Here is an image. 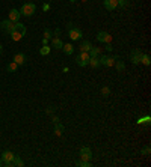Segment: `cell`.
<instances>
[{
	"instance_id": "8fae6325",
	"label": "cell",
	"mask_w": 151,
	"mask_h": 167,
	"mask_svg": "<svg viewBox=\"0 0 151 167\" xmlns=\"http://www.w3.org/2000/svg\"><path fill=\"white\" fill-rule=\"evenodd\" d=\"M12 62H15L18 66H20V65H24V63H26V56H24L23 53H17V54L14 56Z\"/></svg>"
},
{
	"instance_id": "cb8c5ba5",
	"label": "cell",
	"mask_w": 151,
	"mask_h": 167,
	"mask_svg": "<svg viewBox=\"0 0 151 167\" xmlns=\"http://www.w3.org/2000/svg\"><path fill=\"white\" fill-rule=\"evenodd\" d=\"M141 63H144L145 66H150V63H151L150 54H142V59H141Z\"/></svg>"
},
{
	"instance_id": "d6a6232c",
	"label": "cell",
	"mask_w": 151,
	"mask_h": 167,
	"mask_svg": "<svg viewBox=\"0 0 151 167\" xmlns=\"http://www.w3.org/2000/svg\"><path fill=\"white\" fill-rule=\"evenodd\" d=\"M106 50H107V51H113L112 44H106Z\"/></svg>"
},
{
	"instance_id": "ab89813d",
	"label": "cell",
	"mask_w": 151,
	"mask_h": 167,
	"mask_svg": "<svg viewBox=\"0 0 151 167\" xmlns=\"http://www.w3.org/2000/svg\"><path fill=\"white\" fill-rule=\"evenodd\" d=\"M0 166H2V160H0Z\"/></svg>"
},
{
	"instance_id": "74e56055",
	"label": "cell",
	"mask_w": 151,
	"mask_h": 167,
	"mask_svg": "<svg viewBox=\"0 0 151 167\" xmlns=\"http://www.w3.org/2000/svg\"><path fill=\"white\" fill-rule=\"evenodd\" d=\"M70 2H71V3H74V2H77V0H70Z\"/></svg>"
},
{
	"instance_id": "836d02e7",
	"label": "cell",
	"mask_w": 151,
	"mask_h": 167,
	"mask_svg": "<svg viewBox=\"0 0 151 167\" xmlns=\"http://www.w3.org/2000/svg\"><path fill=\"white\" fill-rule=\"evenodd\" d=\"M48 44V39H45V38H42V45H47Z\"/></svg>"
},
{
	"instance_id": "3957f363",
	"label": "cell",
	"mask_w": 151,
	"mask_h": 167,
	"mask_svg": "<svg viewBox=\"0 0 151 167\" xmlns=\"http://www.w3.org/2000/svg\"><path fill=\"white\" fill-rule=\"evenodd\" d=\"M12 158H14V154H12L11 151H5V152L2 154V157H0V160H2V166L12 167Z\"/></svg>"
},
{
	"instance_id": "5bb4252c",
	"label": "cell",
	"mask_w": 151,
	"mask_h": 167,
	"mask_svg": "<svg viewBox=\"0 0 151 167\" xmlns=\"http://www.w3.org/2000/svg\"><path fill=\"white\" fill-rule=\"evenodd\" d=\"M62 51L67 54V56H70V54H73V51H74V47H73V44H64L62 45Z\"/></svg>"
},
{
	"instance_id": "f1b7e54d",
	"label": "cell",
	"mask_w": 151,
	"mask_h": 167,
	"mask_svg": "<svg viewBox=\"0 0 151 167\" xmlns=\"http://www.w3.org/2000/svg\"><path fill=\"white\" fill-rule=\"evenodd\" d=\"M101 95H103V96H109V95H111V89H109L107 86L101 87Z\"/></svg>"
},
{
	"instance_id": "5b68a950",
	"label": "cell",
	"mask_w": 151,
	"mask_h": 167,
	"mask_svg": "<svg viewBox=\"0 0 151 167\" xmlns=\"http://www.w3.org/2000/svg\"><path fill=\"white\" fill-rule=\"evenodd\" d=\"M79 154H80V160H85V161H91L92 160V151H91L89 146H83Z\"/></svg>"
},
{
	"instance_id": "44dd1931",
	"label": "cell",
	"mask_w": 151,
	"mask_h": 167,
	"mask_svg": "<svg viewBox=\"0 0 151 167\" xmlns=\"http://www.w3.org/2000/svg\"><path fill=\"white\" fill-rule=\"evenodd\" d=\"M88 65H91L92 68H100V66H101V63H100V59H98V57H91Z\"/></svg>"
},
{
	"instance_id": "83f0119b",
	"label": "cell",
	"mask_w": 151,
	"mask_h": 167,
	"mask_svg": "<svg viewBox=\"0 0 151 167\" xmlns=\"http://www.w3.org/2000/svg\"><path fill=\"white\" fill-rule=\"evenodd\" d=\"M141 154L142 155H145V157H150V154H151V148L150 146H145L142 151H141Z\"/></svg>"
},
{
	"instance_id": "7c38bea8",
	"label": "cell",
	"mask_w": 151,
	"mask_h": 167,
	"mask_svg": "<svg viewBox=\"0 0 151 167\" xmlns=\"http://www.w3.org/2000/svg\"><path fill=\"white\" fill-rule=\"evenodd\" d=\"M103 3H104V8L107 11H115L118 8V0H104Z\"/></svg>"
},
{
	"instance_id": "d590c367",
	"label": "cell",
	"mask_w": 151,
	"mask_h": 167,
	"mask_svg": "<svg viewBox=\"0 0 151 167\" xmlns=\"http://www.w3.org/2000/svg\"><path fill=\"white\" fill-rule=\"evenodd\" d=\"M58 122H59V118L54 116V118H53V124H58Z\"/></svg>"
},
{
	"instance_id": "7a4b0ae2",
	"label": "cell",
	"mask_w": 151,
	"mask_h": 167,
	"mask_svg": "<svg viewBox=\"0 0 151 167\" xmlns=\"http://www.w3.org/2000/svg\"><path fill=\"white\" fill-rule=\"evenodd\" d=\"M89 59H91V56H89V53H86V51H80V54L76 57V63L79 65V66H86L88 63H89Z\"/></svg>"
},
{
	"instance_id": "e575fe53",
	"label": "cell",
	"mask_w": 151,
	"mask_h": 167,
	"mask_svg": "<svg viewBox=\"0 0 151 167\" xmlns=\"http://www.w3.org/2000/svg\"><path fill=\"white\" fill-rule=\"evenodd\" d=\"M73 26H74V24H73V23H68V24H67V29H68V30H70V29H71V27H73Z\"/></svg>"
},
{
	"instance_id": "603a6c76",
	"label": "cell",
	"mask_w": 151,
	"mask_h": 167,
	"mask_svg": "<svg viewBox=\"0 0 151 167\" xmlns=\"http://www.w3.org/2000/svg\"><path fill=\"white\" fill-rule=\"evenodd\" d=\"M50 51H51V47L50 45H42L39 48V54L41 56H47V54H50Z\"/></svg>"
},
{
	"instance_id": "9a60e30c",
	"label": "cell",
	"mask_w": 151,
	"mask_h": 167,
	"mask_svg": "<svg viewBox=\"0 0 151 167\" xmlns=\"http://www.w3.org/2000/svg\"><path fill=\"white\" fill-rule=\"evenodd\" d=\"M9 36H11V39H12V41L18 42V41H21V39H23V36H24V35H21V33H20V32H17V30H12V32L9 33Z\"/></svg>"
},
{
	"instance_id": "e0dca14e",
	"label": "cell",
	"mask_w": 151,
	"mask_h": 167,
	"mask_svg": "<svg viewBox=\"0 0 151 167\" xmlns=\"http://www.w3.org/2000/svg\"><path fill=\"white\" fill-rule=\"evenodd\" d=\"M64 131H65V128H64V125L62 124H54V134L58 135V137H61L62 134H64Z\"/></svg>"
},
{
	"instance_id": "ffe728a7",
	"label": "cell",
	"mask_w": 151,
	"mask_h": 167,
	"mask_svg": "<svg viewBox=\"0 0 151 167\" xmlns=\"http://www.w3.org/2000/svg\"><path fill=\"white\" fill-rule=\"evenodd\" d=\"M14 30L20 32L21 35H26V26H24V24H21L20 21H17V23H15V27H14Z\"/></svg>"
},
{
	"instance_id": "d4e9b609",
	"label": "cell",
	"mask_w": 151,
	"mask_h": 167,
	"mask_svg": "<svg viewBox=\"0 0 151 167\" xmlns=\"http://www.w3.org/2000/svg\"><path fill=\"white\" fill-rule=\"evenodd\" d=\"M6 69H8L9 72H15V71L18 69V65H17L15 62H11V63H8V66H6Z\"/></svg>"
},
{
	"instance_id": "4fadbf2b",
	"label": "cell",
	"mask_w": 151,
	"mask_h": 167,
	"mask_svg": "<svg viewBox=\"0 0 151 167\" xmlns=\"http://www.w3.org/2000/svg\"><path fill=\"white\" fill-rule=\"evenodd\" d=\"M62 45H64V42L61 41L59 38H56V36H54V38H51V45H50L51 48H56V50H62Z\"/></svg>"
},
{
	"instance_id": "484cf974",
	"label": "cell",
	"mask_w": 151,
	"mask_h": 167,
	"mask_svg": "<svg viewBox=\"0 0 151 167\" xmlns=\"http://www.w3.org/2000/svg\"><path fill=\"white\" fill-rule=\"evenodd\" d=\"M76 166H77V167H91V166H92V163H91V161L80 160V161H77V163H76Z\"/></svg>"
},
{
	"instance_id": "277c9868",
	"label": "cell",
	"mask_w": 151,
	"mask_h": 167,
	"mask_svg": "<svg viewBox=\"0 0 151 167\" xmlns=\"http://www.w3.org/2000/svg\"><path fill=\"white\" fill-rule=\"evenodd\" d=\"M98 59H100V63H101L103 66H109V68H111V66L115 65L118 56H100Z\"/></svg>"
},
{
	"instance_id": "6da1fadb",
	"label": "cell",
	"mask_w": 151,
	"mask_h": 167,
	"mask_svg": "<svg viewBox=\"0 0 151 167\" xmlns=\"http://www.w3.org/2000/svg\"><path fill=\"white\" fill-rule=\"evenodd\" d=\"M37 12V6H35V3H32V2H27V3H24L23 6H21V9H20V14L23 15V17H32L33 14Z\"/></svg>"
},
{
	"instance_id": "ba28073f",
	"label": "cell",
	"mask_w": 151,
	"mask_h": 167,
	"mask_svg": "<svg viewBox=\"0 0 151 167\" xmlns=\"http://www.w3.org/2000/svg\"><path fill=\"white\" fill-rule=\"evenodd\" d=\"M14 27H15V23H12V21H9V20H3V21L0 23V29L5 30L6 33H11V32L14 30Z\"/></svg>"
},
{
	"instance_id": "4316f807",
	"label": "cell",
	"mask_w": 151,
	"mask_h": 167,
	"mask_svg": "<svg viewBox=\"0 0 151 167\" xmlns=\"http://www.w3.org/2000/svg\"><path fill=\"white\" fill-rule=\"evenodd\" d=\"M150 121H151V116H145V118H139L138 119V124H147V125H150Z\"/></svg>"
},
{
	"instance_id": "7402d4cb",
	"label": "cell",
	"mask_w": 151,
	"mask_h": 167,
	"mask_svg": "<svg viewBox=\"0 0 151 167\" xmlns=\"http://www.w3.org/2000/svg\"><path fill=\"white\" fill-rule=\"evenodd\" d=\"M116 69H118V72H122L124 69H125V65H124V62L122 60H119V57L116 59V62H115V65H113Z\"/></svg>"
},
{
	"instance_id": "2e32d148",
	"label": "cell",
	"mask_w": 151,
	"mask_h": 167,
	"mask_svg": "<svg viewBox=\"0 0 151 167\" xmlns=\"http://www.w3.org/2000/svg\"><path fill=\"white\" fill-rule=\"evenodd\" d=\"M89 56H91V57H100V56H101V48L92 47V48L89 50Z\"/></svg>"
},
{
	"instance_id": "d6986e66",
	"label": "cell",
	"mask_w": 151,
	"mask_h": 167,
	"mask_svg": "<svg viewBox=\"0 0 151 167\" xmlns=\"http://www.w3.org/2000/svg\"><path fill=\"white\" fill-rule=\"evenodd\" d=\"M92 48V44L89 41H83L80 44V51H86V53H89V50Z\"/></svg>"
},
{
	"instance_id": "8992f818",
	"label": "cell",
	"mask_w": 151,
	"mask_h": 167,
	"mask_svg": "<svg viewBox=\"0 0 151 167\" xmlns=\"http://www.w3.org/2000/svg\"><path fill=\"white\" fill-rule=\"evenodd\" d=\"M142 54H144L142 50L135 48V50L132 51V57H130V59H132V63H133V65H139V63H141V59H142Z\"/></svg>"
},
{
	"instance_id": "f546056e",
	"label": "cell",
	"mask_w": 151,
	"mask_h": 167,
	"mask_svg": "<svg viewBox=\"0 0 151 167\" xmlns=\"http://www.w3.org/2000/svg\"><path fill=\"white\" fill-rule=\"evenodd\" d=\"M44 38H45V39H51V38H53L50 29H45V30H44Z\"/></svg>"
},
{
	"instance_id": "4dcf8cb0",
	"label": "cell",
	"mask_w": 151,
	"mask_h": 167,
	"mask_svg": "<svg viewBox=\"0 0 151 167\" xmlns=\"http://www.w3.org/2000/svg\"><path fill=\"white\" fill-rule=\"evenodd\" d=\"M48 9H50V5H48V3H44V5H42V11L45 12V11H48Z\"/></svg>"
},
{
	"instance_id": "f35d334b",
	"label": "cell",
	"mask_w": 151,
	"mask_h": 167,
	"mask_svg": "<svg viewBox=\"0 0 151 167\" xmlns=\"http://www.w3.org/2000/svg\"><path fill=\"white\" fill-rule=\"evenodd\" d=\"M82 2H88V0H82Z\"/></svg>"
},
{
	"instance_id": "8d00e7d4",
	"label": "cell",
	"mask_w": 151,
	"mask_h": 167,
	"mask_svg": "<svg viewBox=\"0 0 151 167\" xmlns=\"http://www.w3.org/2000/svg\"><path fill=\"white\" fill-rule=\"evenodd\" d=\"M2 53H3V47L0 45V54H2Z\"/></svg>"
},
{
	"instance_id": "1f68e13d",
	"label": "cell",
	"mask_w": 151,
	"mask_h": 167,
	"mask_svg": "<svg viewBox=\"0 0 151 167\" xmlns=\"http://www.w3.org/2000/svg\"><path fill=\"white\" fill-rule=\"evenodd\" d=\"M53 35H54L56 38H59V35H61V29H54V32H53Z\"/></svg>"
},
{
	"instance_id": "52a82bcc",
	"label": "cell",
	"mask_w": 151,
	"mask_h": 167,
	"mask_svg": "<svg viewBox=\"0 0 151 167\" xmlns=\"http://www.w3.org/2000/svg\"><path fill=\"white\" fill-rule=\"evenodd\" d=\"M68 35H70V39L71 41H79L80 38H82V30L79 29V27H71L70 30H68Z\"/></svg>"
},
{
	"instance_id": "9c48e42d",
	"label": "cell",
	"mask_w": 151,
	"mask_h": 167,
	"mask_svg": "<svg viewBox=\"0 0 151 167\" xmlns=\"http://www.w3.org/2000/svg\"><path fill=\"white\" fill-rule=\"evenodd\" d=\"M97 41L103 42V44H111L112 42V36L107 32H98L97 33Z\"/></svg>"
},
{
	"instance_id": "ac0fdd59",
	"label": "cell",
	"mask_w": 151,
	"mask_h": 167,
	"mask_svg": "<svg viewBox=\"0 0 151 167\" xmlns=\"http://www.w3.org/2000/svg\"><path fill=\"white\" fill-rule=\"evenodd\" d=\"M21 166H24V161L21 160V157L14 155V158H12V167H21Z\"/></svg>"
},
{
	"instance_id": "30bf717a",
	"label": "cell",
	"mask_w": 151,
	"mask_h": 167,
	"mask_svg": "<svg viewBox=\"0 0 151 167\" xmlns=\"http://www.w3.org/2000/svg\"><path fill=\"white\" fill-rule=\"evenodd\" d=\"M20 17H21V14H20V11L18 9H11L9 11V21H12V23H17L18 20H20Z\"/></svg>"
}]
</instances>
